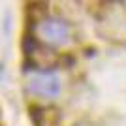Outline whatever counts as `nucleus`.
Here are the masks:
<instances>
[{
	"mask_svg": "<svg viewBox=\"0 0 126 126\" xmlns=\"http://www.w3.org/2000/svg\"><path fill=\"white\" fill-rule=\"evenodd\" d=\"M26 87H28V90H30L34 96H38V98H47V100L57 98V96L60 94V90H62L60 77H58V74L53 72V70L36 72L34 75H30Z\"/></svg>",
	"mask_w": 126,
	"mask_h": 126,
	"instance_id": "1",
	"label": "nucleus"
},
{
	"mask_svg": "<svg viewBox=\"0 0 126 126\" xmlns=\"http://www.w3.org/2000/svg\"><path fill=\"white\" fill-rule=\"evenodd\" d=\"M38 32L42 36L43 42L51 45H62L68 42V25L62 19L57 17H43L42 21H38Z\"/></svg>",
	"mask_w": 126,
	"mask_h": 126,
	"instance_id": "2",
	"label": "nucleus"
},
{
	"mask_svg": "<svg viewBox=\"0 0 126 126\" xmlns=\"http://www.w3.org/2000/svg\"><path fill=\"white\" fill-rule=\"evenodd\" d=\"M32 117L36 121V126H60V115L53 107H42V109H32Z\"/></svg>",
	"mask_w": 126,
	"mask_h": 126,
	"instance_id": "3",
	"label": "nucleus"
}]
</instances>
